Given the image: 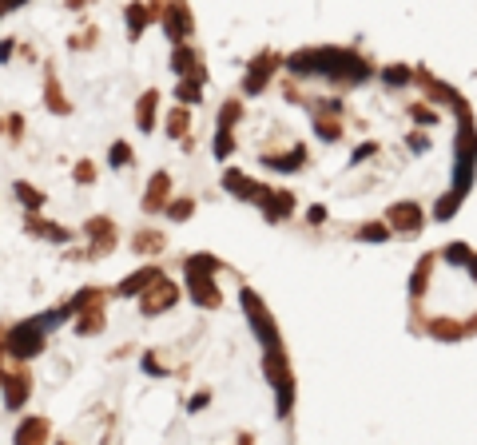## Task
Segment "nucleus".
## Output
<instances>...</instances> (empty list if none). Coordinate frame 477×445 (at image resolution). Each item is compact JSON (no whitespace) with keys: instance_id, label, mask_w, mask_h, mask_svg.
<instances>
[{"instance_id":"1","label":"nucleus","mask_w":477,"mask_h":445,"mask_svg":"<svg viewBox=\"0 0 477 445\" xmlns=\"http://www.w3.org/2000/svg\"><path fill=\"white\" fill-rule=\"evenodd\" d=\"M243 95L270 104L247 135L254 171L227 187L270 223H302L366 243L445 223L477 171L474 115L449 84L410 64L310 48L259 64Z\"/></svg>"}]
</instances>
